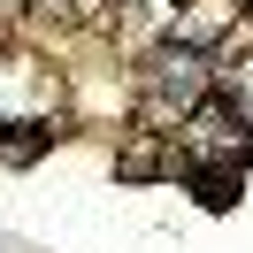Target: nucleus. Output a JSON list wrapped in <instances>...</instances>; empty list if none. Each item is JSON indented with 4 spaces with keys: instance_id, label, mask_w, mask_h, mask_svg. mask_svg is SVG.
Listing matches in <instances>:
<instances>
[{
    "instance_id": "20e7f679",
    "label": "nucleus",
    "mask_w": 253,
    "mask_h": 253,
    "mask_svg": "<svg viewBox=\"0 0 253 253\" xmlns=\"http://www.w3.org/2000/svg\"><path fill=\"white\" fill-rule=\"evenodd\" d=\"M222 77H230V100H238V108H246V100H253V54H246V62H230V69H222Z\"/></svg>"
},
{
    "instance_id": "f257e3e1",
    "label": "nucleus",
    "mask_w": 253,
    "mask_h": 253,
    "mask_svg": "<svg viewBox=\"0 0 253 253\" xmlns=\"http://www.w3.org/2000/svg\"><path fill=\"white\" fill-rule=\"evenodd\" d=\"M207 84H215V62H207L200 46H176V39H169V46L146 62V123L176 130V123L207 100Z\"/></svg>"
},
{
    "instance_id": "7ed1b4c3",
    "label": "nucleus",
    "mask_w": 253,
    "mask_h": 253,
    "mask_svg": "<svg viewBox=\"0 0 253 253\" xmlns=\"http://www.w3.org/2000/svg\"><path fill=\"white\" fill-rule=\"evenodd\" d=\"M123 176H154L161 169V154H154V138H138V146H123V161H115Z\"/></svg>"
},
{
    "instance_id": "f03ea898",
    "label": "nucleus",
    "mask_w": 253,
    "mask_h": 253,
    "mask_svg": "<svg viewBox=\"0 0 253 253\" xmlns=\"http://www.w3.org/2000/svg\"><path fill=\"white\" fill-rule=\"evenodd\" d=\"M39 146H46V130H39V123H8V138H0V161H31Z\"/></svg>"
}]
</instances>
